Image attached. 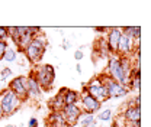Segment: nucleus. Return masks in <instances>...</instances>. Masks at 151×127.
I'll list each match as a JSON object with an SVG mask.
<instances>
[{
	"label": "nucleus",
	"instance_id": "nucleus-4",
	"mask_svg": "<svg viewBox=\"0 0 151 127\" xmlns=\"http://www.w3.org/2000/svg\"><path fill=\"white\" fill-rule=\"evenodd\" d=\"M106 74L112 78L113 81L125 85L128 88V79L125 77V72H124V68H122V64H121V58L118 55H111L109 56V62H108V70H106Z\"/></svg>",
	"mask_w": 151,
	"mask_h": 127
},
{
	"label": "nucleus",
	"instance_id": "nucleus-7",
	"mask_svg": "<svg viewBox=\"0 0 151 127\" xmlns=\"http://www.w3.org/2000/svg\"><path fill=\"white\" fill-rule=\"evenodd\" d=\"M78 107L81 110V113H90L94 114L97 111H100L102 109V103L97 101L96 98H93L92 95H89L87 92H81L80 94V98H78Z\"/></svg>",
	"mask_w": 151,
	"mask_h": 127
},
{
	"label": "nucleus",
	"instance_id": "nucleus-28",
	"mask_svg": "<svg viewBox=\"0 0 151 127\" xmlns=\"http://www.w3.org/2000/svg\"><path fill=\"white\" fill-rule=\"evenodd\" d=\"M127 127H141V121H128Z\"/></svg>",
	"mask_w": 151,
	"mask_h": 127
},
{
	"label": "nucleus",
	"instance_id": "nucleus-29",
	"mask_svg": "<svg viewBox=\"0 0 151 127\" xmlns=\"http://www.w3.org/2000/svg\"><path fill=\"white\" fill-rule=\"evenodd\" d=\"M68 48H70V45H68V42L65 40V42L63 43V49H68Z\"/></svg>",
	"mask_w": 151,
	"mask_h": 127
},
{
	"label": "nucleus",
	"instance_id": "nucleus-23",
	"mask_svg": "<svg viewBox=\"0 0 151 127\" xmlns=\"http://www.w3.org/2000/svg\"><path fill=\"white\" fill-rule=\"evenodd\" d=\"M9 33H7V28L6 26H0V40H7Z\"/></svg>",
	"mask_w": 151,
	"mask_h": 127
},
{
	"label": "nucleus",
	"instance_id": "nucleus-25",
	"mask_svg": "<svg viewBox=\"0 0 151 127\" xmlns=\"http://www.w3.org/2000/svg\"><path fill=\"white\" fill-rule=\"evenodd\" d=\"M112 127H127V121L124 120L122 123H119V117H118V118L113 121V126Z\"/></svg>",
	"mask_w": 151,
	"mask_h": 127
},
{
	"label": "nucleus",
	"instance_id": "nucleus-1",
	"mask_svg": "<svg viewBox=\"0 0 151 127\" xmlns=\"http://www.w3.org/2000/svg\"><path fill=\"white\" fill-rule=\"evenodd\" d=\"M47 45H48V42H47V38L44 33L35 36L31 40V43L23 49V54L26 56V59L31 64H39L42 56H44L45 49H47Z\"/></svg>",
	"mask_w": 151,
	"mask_h": 127
},
{
	"label": "nucleus",
	"instance_id": "nucleus-11",
	"mask_svg": "<svg viewBox=\"0 0 151 127\" xmlns=\"http://www.w3.org/2000/svg\"><path fill=\"white\" fill-rule=\"evenodd\" d=\"M26 95H28V98L35 100V101L42 97V88L32 74L29 77H26Z\"/></svg>",
	"mask_w": 151,
	"mask_h": 127
},
{
	"label": "nucleus",
	"instance_id": "nucleus-12",
	"mask_svg": "<svg viewBox=\"0 0 151 127\" xmlns=\"http://www.w3.org/2000/svg\"><path fill=\"white\" fill-rule=\"evenodd\" d=\"M124 120L128 121H141V107H134V106H128L125 111H124Z\"/></svg>",
	"mask_w": 151,
	"mask_h": 127
},
{
	"label": "nucleus",
	"instance_id": "nucleus-9",
	"mask_svg": "<svg viewBox=\"0 0 151 127\" xmlns=\"http://www.w3.org/2000/svg\"><path fill=\"white\" fill-rule=\"evenodd\" d=\"M121 28H109L108 33H106V45H108V51L111 55H116V49H118V43L121 39Z\"/></svg>",
	"mask_w": 151,
	"mask_h": 127
},
{
	"label": "nucleus",
	"instance_id": "nucleus-19",
	"mask_svg": "<svg viewBox=\"0 0 151 127\" xmlns=\"http://www.w3.org/2000/svg\"><path fill=\"white\" fill-rule=\"evenodd\" d=\"M3 59H4L6 62H15V61L18 59V51H16L15 48L9 46V48L6 49V52H4Z\"/></svg>",
	"mask_w": 151,
	"mask_h": 127
},
{
	"label": "nucleus",
	"instance_id": "nucleus-17",
	"mask_svg": "<svg viewBox=\"0 0 151 127\" xmlns=\"http://www.w3.org/2000/svg\"><path fill=\"white\" fill-rule=\"evenodd\" d=\"M94 121H96L94 114H90V113H81L77 123H80L81 127H90L94 124Z\"/></svg>",
	"mask_w": 151,
	"mask_h": 127
},
{
	"label": "nucleus",
	"instance_id": "nucleus-20",
	"mask_svg": "<svg viewBox=\"0 0 151 127\" xmlns=\"http://www.w3.org/2000/svg\"><path fill=\"white\" fill-rule=\"evenodd\" d=\"M97 118H99L100 121H111V120L113 118L112 110L111 109H105V110H102V111H99Z\"/></svg>",
	"mask_w": 151,
	"mask_h": 127
},
{
	"label": "nucleus",
	"instance_id": "nucleus-27",
	"mask_svg": "<svg viewBox=\"0 0 151 127\" xmlns=\"http://www.w3.org/2000/svg\"><path fill=\"white\" fill-rule=\"evenodd\" d=\"M38 120L35 117H32V118H29V123H28V127H38Z\"/></svg>",
	"mask_w": 151,
	"mask_h": 127
},
{
	"label": "nucleus",
	"instance_id": "nucleus-3",
	"mask_svg": "<svg viewBox=\"0 0 151 127\" xmlns=\"http://www.w3.org/2000/svg\"><path fill=\"white\" fill-rule=\"evenodd\" d=\"M32 75L35 77V79L38 81V84L41 85L42 91H48L52 88L54 81H55V70L52 65H41L37 67V70L32 71Z\"/></svg>",
	"mask_w": 151,
	"mask_h": 127
},
{
	"label": "nucleus",
	"instance_id": "nucleus-8",
	"mask_svg": "<svg viewBox=\"0 0 151 127\" xmlns=\"http://www.w3.org/2000/svg\"><path fill=\"white\" fill-rule=\"evenodd\" d=\"M7 90H10L15 95H18L22 101L28 100V95H26V77H16V78H13L9 82Z\"/></svg>",
	"mask_w": 151,
	"mask_h": 127
},
{
	"label": "nucleus",
	"instance_id": "nucleus-34",
	"mask_svg": "<svg viewBox=\"0 0 151 127\" xmlns=\"http://www.w3.org/2000/svg\"><path fill=\"white\" fill-rule=\"evenodd\" d=\"M90 127H99V126H96V124H93V126H90Z\"/></svg>",
	"mask_w": 151,
	"mask_h": 127
},
{
	"label": "nucleus",
	"instance_id": "nucleus-10",
	"mask_svg": "<svg viewBox=\"0 0 151 127\" xmlns=\"http://www.w3.org/2000/svg\"><path fill=\"white\" fill-rule=\"evenodd\" d=\"M61 113L64 114L67 127H73L78 121V117L81 114V110L78 107V104H73V106H64Z\"/></svg>",
	"mask_w": 151,
	"mask_h": 127
},
{
	"label": "nucleus",
	"instance_id": "nucleus-2",
	"mask_svg": "<svg viewBox=\"0 0 151 127\" xmlns=\"http://www.w3.org/2000/svg\"><path fill=\"white\" fill-rule=\"evenodd\" d=\"M22 104V100L18 95H15L10 90H1L0 91V110L3 117H10L13 116Z\"/></svg>",
	"mask_w": 151,
	"mask_h": 127
},
{
	"label": "nucleus",
	"instance_id": "nucleus-35",
	"mask_svg": "<svg viewBox=\"0 0 151 127\" xmlns=\"http://www.w3.org/2000/svg\"><path fill=\"white\" fill-rule=\"evenodd\" d=\"M0 91H1V82H0Z\"/></svg>",
	"mask_w": 151,
	"mask_h": 127
},
{
	"label": "nucleus",
	"instance_id": "nucleus-21",
	"mask_svg": "<svg viewBox=\"0 0 151 127\" xmlns=\"http://www.w3.org/2000/svg\"><path fill=\"white\" fill-rule=\"evenodd\" d=\"M12 75H13L12 70L7 68V67H4V68H1V71H0V79H1V81H6V79H9Z\"/></svg>",
	"mask_w": 151,
	"mask_h": 127
},
{
	"label": "nucleus",
	"instance_id": "nucleus-32",
	"mask_svg": "<svg viewBox=\"0 0 151 127\" xmlns=\"http://www.w3.org/2000/svg\"><path fill=\"white\" fill-rule=\"evenodd\" d=\"M0 118H3V114H1V110H0Z\"/></svg>",
	"mask_w": 151,
	"mask_h": 127
},
{
	"label": "nucleus",
	"instance_id": "nucleus-5",
	"mask_svg": "<svg viewBox=\"0 0 151 127\" xmlns=\"http://www.w3.org/2000/svg\"><path fill=\"white\" fill-rule=\"evenodd\" d=\"M99 78H100L102 84L105 85V88L108 91L109 98H119V97H124V95L128 94V88H127L125 85H122V84L113 81L106 72L102 74V75H99Z\"/></svg>",
	"mask_w": 151,
	"mask_h": 127
},
{
	"label": "nucleus",
	"instance_id": "nucleus-6",
	"mask_svg": "<svg viewBox=\"0 0 151 127\" xmlns=\"http://www.w3.org/2000/svg\"><path fill=\"white\" fill-rule=\"evenodd\" d=\"M83 88H84V90H83L84 92H87L89 95H92L93 98H96V100L100 101V103L109 100L108 91L105 88V85L102 84V81H100L99 77L93 78V79H92L89 84H86V87H83Z\"/></svg>",
	"mask_w": 151,
	"mask_h": 127
},
{
	"label": "nucleus",
	"instance_id": "nucleus-26",
	"mask_svg": "<svg viewBox=\"0 0 151 127\" xmlns=\"http://www.w3.org/2000/svg\"><path fill=\"white\" fill-rule=\"evenodd\" d=\"M74 58H76V61H81L83 59V51L81 49H77L74 52Z\"/></svg>",
	"mask_w": 151,
	"mask_h": 127
},
{
	"label": "nucleus",
	"instance_id": "nucleus-33",
	"mask_svg": "<svg viewBox=\"0 0 151 127\" xmlns=\"http://www.w3.org/2000/svg\"><path fill=\"white\" fill-rule=\"evenodd\" d=\"M47 127H55V126H51V124H48V126H47Z\"/></svg>",
	"mask_w": 151,
	"mask_h": 127
},
{
	"label": "nucleus",
	"instance_id": "nucleus-24",
	"mask_svg": "<svg viewBox=\"0 0 151 127\" xmlns=\"http://www.w3.org/2000/svg\"><path fill=\"white\" fill-rule=\"evenodd\" d=\"M108 31H109V28H106V26H100V28L96 26V28H94V32L102 33V35H103V33H108Z\"/></svg>",
	"mask_w": 151,
	"mask_h": 127
},
{
	"label": "nucleus",
	"instance_id": "nucleus-16",
	"mask_svg": "<svg viewBox=\"0 0 151 127\" xmlns=\"http://www.w3.org/2000/svg\"><path fill=\"white\" fill-rule=\"evenodd\" d=\"M121 32L128 38H132L134 40H139L141 38V28L139 26H124Z\"/></svg>",
	"mask_w": 151,
	"mask_h": 127
},
{
	"label": "nucleus",
	"instance_id": "nucleus-14",
	"mask_svg": "<svg viewBox=\"0 0 151 127\" xmlns=\"http://www.w3.org/2000/svg\"><path fill=\"white\" fill-rule=\"evenodd\" d=\"M48 124L55 126V127H67L64 114H63L61 111H52V113L48 116Z\"/></svg>",
	"mask_w": 151,
	"mask_h": 127
},
{
	"label": "nucleus",
	"instance_id": "nucleus-31",
	"mask_svg": "<svg viewBox=\"0 0 151 127\" xmlns=\"http://www.w3.org/2000/svg\"><path fill=\"white\" fill-rule=\"evenodd\" d=\"M4 127H15V126H13V124H6Z\"/></svg>",
	"mask_w": 151,
	"mask_h": 127
},
{
	"label": "nucleus",
	"instance_id": "nucleus-18",
	"mask_svg": "<svg viewBox=\"0 0 151 127\" xmlns=\"http://www.w3.org/2000/svg\"><path fill=\"white\" fill-rule=\"evenodd\" d=\"M32 39H34V36L29 33V29H28V32H26L25 35H22V36H20L18 40L15 42V45H18L19 51H23V49H25V48H26V46L31 43V40H32Z\"/></svg>",
	"mask_w": 151,
	"mask_h": 127
},
{
	"label": "nucleus",
	"instance_id": "nucleus-30",
	"mask_svg": "<svg viewBox=\"0 0 151 127\" xmlns=\"http://www.w3.org/2000/svg\"><path fill=\"white\" fill-rule=\"evenodd\" d=\"M76 71H77L78 74H81V67H80V65H77V67H76Z\"/></svg>",
	"mask_w": 151,
	"mask_h": 127
},
{
	"label": "nucleus",
	"instance_id": "nucleus-22",
	"mask_svg": "<svg viewBox=\"0 0 151 127\" xmlns=\"http://www.w3.org/2000/svg\"><path fill=\"white\" fill-rule=\"evenodd\" d=\"M9 48V43H7V40H0V61L3 59V56H4V52H6V49Z\"/></svg>",
	"mask_w": 151,
	"mask_h": 127
},
{
	"label": "nucleus",
	"instance_id": "nucleus-13",
	"mask_svg": "<svg viewBox=\"0 0 151 127\" xmlns=\"http://www.w3.org/2000/svg\"><path fill=\"white\" fill-rule=\"evenodd\" d=\"M64 91H65V88H61V90L58 91L55 95L50 100V109L52 110V111H61L63 107L65 106V104H64Z\"/></svg>",
	"mask_w": 151,
	"mask_h": 127
},
{
	"label": "nucleus",
	"instance_id": "nucleus-15",
	"mask_svg": "<svg viewBox=\"0 0 151 127\" xmlns=\"http://www.w3.org/2000/svg\"><path fill=\"white\" fill-rule=\"evenodd\" d=\"M78 98H80V92H78V91L65 88V91H64V104H65V106L78 104Z\"/></svg>",
	"mask_w": 151,
	"mask_h": 127
}]
</instances>
